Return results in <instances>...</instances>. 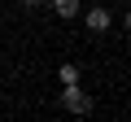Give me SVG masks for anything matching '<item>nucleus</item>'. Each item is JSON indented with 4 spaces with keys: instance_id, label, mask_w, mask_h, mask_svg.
Listing matches in <instances>:
<instances>
[{
    "instance_id": "f257e3e1",
    "label": "nucleus",
    "mask_w": 131,
    "mask_h": 122,
    "mask_svg": "<svg viewBox=\"0 0 131 122\" xmlns=\"http://www.w3.org/2000/svg\"><path fill=\"white\" fill-rule=\"evenodd\" d=\"M61 109H66V113H88V109H92V96H88L79 83H66V87H61Z\"/></svg>"
},
{
    "instance_id": "f03ea898",
    "label": "nucleus",
    "mask_w": 131,
    "mask_h": 122,
    "mask_svg": "<svg viewBox=\"0 0 131 122\" xmlns=\"http://www.w3.org/2000/svg\"><path fill=\"white\" fill-rule=\"evenodd\" d=\"M83 22H88V31H92V35H101V31H109V22H114V13H109L105 5H92V9L83 13Z\"/></svg>"
},
{
    "instance_id": "7ed1b4c3",
    "label": "nucleus",
    "mask_w": 131,
    "mask_h": 122,
    "mask_svg": "<svg viewBox=\"0 0 131 122\" xmlns=\"http://www.w3.org/2000/svg\"><path fill=\"white\" fill-rule=\"evenodd\" d=\"M52 9H57V18H79V13H83L79 0H52Z\"/></svg>"
},
{
    "instance_id": "20e7f679",
    "label": "nucleus",
    "mask_w": 131,
    "mask_h": 122,
    "mask_svg": "<svg viewBox=\"0 0 131 122\" xmlns=\"http://www.w3.org/2000/svg\"><path fill=\"white\" fill-rule=\"evenodd\" d=\"M57 74H61V87H66V83H79V66H70V61H66Z\"/></svg>"
},
{
    "instance_id": "39448f33",
    "label": "nucleus",
    "mask_w": 131,
    "mask_h": 122,
    "mask_svg": "<svg viewBox=\"0 0 131 122\" xmlns=\"http://www.w3.org/2000/svg\"><path fill=\"white\" fill-rule=\"evenodd\" d=\"M22 5H26V9H39V5H44V0H22Z\"/></svg>"
},
{
    "instance_id": "423d86ee",
    "label": "nucleus",
    "mask_w": 131,
    "mask_h": 122,
    "mask_svg": "<svg viewBox=\"0 0 131 122\" xmlns=\"http://www.w3.org/2000/svg\"><path fill=\"white\" fill-rule=\"evenodd\" d=\"M127 31H131V9H127Z\"/></svg>"
}]
</instances>
